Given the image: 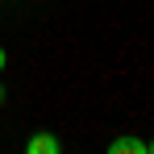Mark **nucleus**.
Returning <instances> with one entry per match:
<instances>
[{
	"instance_id": "nucleus-1",
	"label": "nucleus",
	"mask_w": 154,
	"mask_h": 154,
	"mask_svg": "<svg viewBox=\"0 0 154 154\" xmlns=\"http://www.w3.org/2000/svg\"><path fill=\"white\" fill-rule=\"evenodd\" d=\"M25 150H29V154H58L63 142H58L54 133H33V137L25 142Z\"/></svg>"
},
{
	"instance_id": "nucleus-2",
	"label": "nucleus",
	"mask_w": 154,
	"mask_h": 154,
	"mask_svg": "<svg viewBox=\"0 0 154 154\" xmlns=\"http://www.w3.org/2000/svg\"><path fill=\"white\" fill-rule=\"evenodd\" d=\"M108 154H146V142L142 137H117V142H108Z\"/></svg>"
},
{
	"instance_id": "nucleus-3",
	"label": "nucleus",
	"mask_w": 154,
	"mask_h": 154,
	"mask_svg": "<svg viewBox=\"0 0 154 154\" xmlns=\"http://www.w3.org/2000/svg\"><path fill=\"white\" fill-rule=\"evenodd\" d=\"M4 67H8V54H4V50H0V75H4Z\"/></svg>"
},
{
	"instance_id": "nucleus-4",
	"label": "nucleus",
	"mask_w": 154,
	"mask_h": 154,
	"mask_svg": "<svg viewBox=\"0 0 154 154\" xmlns=\"http://www.w3.org/2000/svg\"><path fill=\"white\" fill-rule=\"evenodd\" d=\"M146 154H154V142H146Z\"/></svg>"
},
{
	"instance_id": "nucleus-5",
	"label": "nucleus",
	"mask_w": 154,
	"mask_h": 154,
	"mask_svg": "<svg viewBox=\"0 0 154 154\" xmlns=\"http://www.w3.org/2000/svg\"><path fill=\"white\" fill-rule=\"evenodd\" d=\"M0 96H4V88H0Z\"/></svg>"
}]
</instances>
